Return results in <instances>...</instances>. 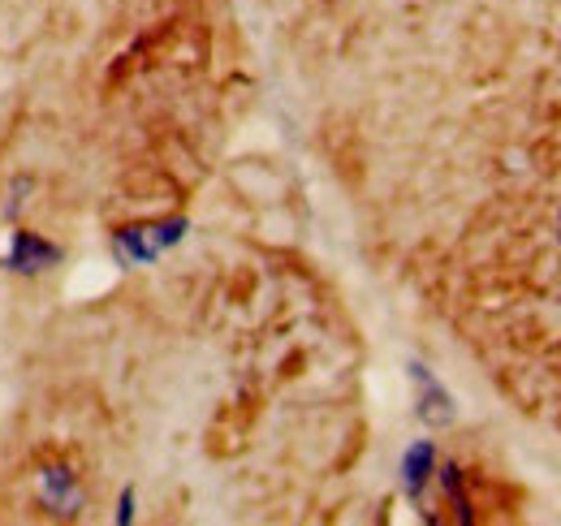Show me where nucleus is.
Wrapping results in <instances>:
<instances>
[{
    "instance_id": "f257e3e1",
    "label": "nucleus",
    "mask_w": 561,
    "mask_h": 526,
    "mask_svg": "<svg viewBox=\"0 0 561 526\" xmlns=\"http://www.w3.org/2000/svg\"><path fill=\"white\" fill-rule=\"evenodd\" d=\"M186 233V220H160V225H126L113 233V255L121 268H139V263H152L160 251L182 242Z\"/></svg>"
},
{
    "instance_id": "39448f33",
    "label": "nucleus",
    "mask_w": 561,
    "mask_h": 526,
    "mask_svg": "<svg viewBox=\"0 0 561 526\" xmlns=\"http://www.w3.org/2000/svg\"><path fill=\"white\" fill-rule=\"evenodd\" d=\"M432 475H436V445L432 440H415L402 458V488H406L410 501H419Z\"/></svg>"
},
{
    "instance_id": "7ed1b4c3",
    "label": "nucleus",
    "mask_w": 561,
    "mask_h": 526,
    "mask_svg": "<svg viewBox=\"0 0 561 526\" xmlns=\"http://www.w3.org/2000/svg\"><path fill=\"white\" fill-rule=\"evenodd\" d=\"M39 501L52 505L57 514H74V509L82 505V483H78V475L65 462H52L44 475H39Z\"/></svg>"
},
{
    "instance_id": "20e7f679",
    "label": "nucleus",
    "mask_w": 561,
    "mask_h": 526,
    "mask_svg": "<svg viewBox=\"0 0 561 526\" xmlns=\"http://www.w3.org/2000/svg\"><path fill=\"white\" fill-rule=\"evenodd\" d=\"M410 376H415V384H419V419L432 423V427H445L449 419H454V401H449V393L436 384L432 371L419 367V363H410Z\"/></svg>"
},
{
    "instance_id": "6e6552de",
    "label": "nucleus",
    "mask_w": 561,
    "mask_h": 526,
    "mask_svg": "<svg viewBox=\"0 0 561 526\" xmlns=\"http://www.w3.org/2000/svg\"><path fill=\"white\" fill-rule=\"evenodd\" d=\"M31 190V177H22V182H13V199H9V220H13V212L22 207V195Z\"/></svg>"
},
{
    "instance_id": "f03ea898",
    "label": "nucleus",
    "mask_w": 561,
    "mask_h": 526,
    "mask_svg": "<svg viewBox=\"0 0 561 526\" xmlns=\"http://www.w3.org/2000/svg\"><path fill=\"white\" fill-rule=\"evenodd\" d=\"M65 255L57 242H48L44 233L35 229H13L9 233V251L0 255V268L13 272V276H44L48 268H57Z\"/></svg>"
},
{
    "instance_id": "0eeeda50",
    "label": "nucleus",
    "mask_w": 561,
    "mask_h": 526,
    "mask_svg": "<svg viewBox=\"0 0 561 526\" xmlns=\"http://www.w3.org/2000/svg\"><path fill=\"white\" fill-rule=\"evenodd\" d=\"M134 501H139V496H134V488H126V492L117 496V514H113L117 526H130V522H134Z\"/></svg>"
},
{
    "instance_id": "423d86ee",
    "label": "nucleus",
    "mask_w": 561,
    "mask_h": 526,
    "mask_svg": "<svg viewBox=\"0 0 561 526\" xmlns=\"http://www.w3.org/2000/svg\"><path fill=\"white\" fill-rule=\"evenodd\" d=\"M441 488L449 492V501H454L458 518H462V522H471V505H467V492H462V470H458L454 462H445V466H441Z\"/></svg>"
}]
</instances>
